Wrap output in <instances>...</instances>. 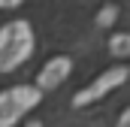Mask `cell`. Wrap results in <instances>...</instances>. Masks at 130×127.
I'll use <instances>...</instances> for the list:
<instances>
[{"instance_id":"obj_3","label":"cell","mask_w":130,"mask_h":127,"mask_svg":"<svg viewBox=\"0 0 130 127\" xmlns=\"http://www.w3.org/2000/svg\"><path fill=\"white\" fill-rule=\"evenodd\" d=\"M124 79H127V70H124V67H112V70H106L103 76H97L88 88H82L79 94L73 97V106H91V103L103 100L106 94H112L115 88H121Z\"/></svg>"},{"instance_id":"obj_7","label":"cell","mask_w":130,"mask_h":127,"mask_svg":"<svg viewBox=\"0 0 130 127\" xmlns=\"http://www.w3.org/2000/svg\"><path fill=\"white\" fill-rule=\"evenodd\" d=\"M27 127H39V121H30V124H27Z\"/></svg>"},{"instance_id":"obj_1","label":"cell","mask_w":130,"mask_h":127,"mask_svg":"<svg viewBox=\"0 0 130 127\" xmlns=\"http://www.w3.org/2000/svg\"><path fill=\"white\" fill-rule=\"evenodd\" d=\"M42 91L36 85H15L9 91L0 94V127H12L18 124L33 106L39 103Z\"/></svg>"},{"instance_id":"obj_2","label":"cell","mask_w":130,"mask_h":127,"mask_svg":"<svg viewBox=\"0 0 130 127\" xmlns=\"http://www.w3.org/2000/svg\"><path fill=\"white\" fill-rule=\"evenodd\" d=\"M27 55H30V33L24 30L21 24L6 27L0 33V73L15 70Z\"/></svg>"},{"instance_id":"obj_4","label":"cell","mask_w":130,"mask_h":127,"mask_svg":"<svg viewBox=\"0 0 130 127\" xmlns=\"http://www.w3.org/2000/svg\"><path fill=\"white\" fill-rule=\"evenodd\" d=\"M67 79H70V61H67V58H55V61H48L39 70L36 88H39V91H55V88L64 85Z\"/></svg>"},{"instance_id":"obj_5","label":"cell","mask_w":130,"mask_h":127,"mask_svg":"<svg viewBox=\"0 0 130 127\" xmlns=\"http://www.w3.org/2000/svg\"><path fill=\"white\" fill-rule=\"evenodd\" d=\"M118 39H121V42H115L112 52H115V55H127L130 52V36H118Z\"/></svg>"},{"instance_id":"obj_6","label":"cell","mask_w":130,"mask_h":127,"mask_svg":"<svg viewBox=\"0 0 130 127\" xmlns=\"http://www.w3.org/2000/svg\"><path fill=\"white\" fill-rule=\"evenodd\" d=\"M115 127H130V106L121 112V118H118V124H115Z\"/></svg>"}]
</instances>
